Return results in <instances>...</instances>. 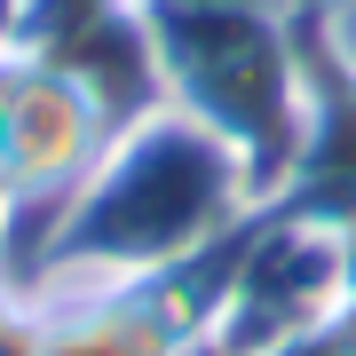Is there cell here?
Segmentation results:
<instances>
[{
  "mask_svg": "<svg viewBox=\"0 0 356 356\" xmlns=\"http://www.w3.org/2000/svg\"><path fill=\"white\" fill-rule=\"evenodd\" d=\"M254 214H269V198L254 191L238 151L214 143L198 119H182L175 103H159L127 119L111 151L95 159V175L79 182L24 317L48 301H79V293H127L206 269Z\"/></svg>",
  "mask_w": 356,
  "mask_h": 356,
  "instance_id": "cell-1",
  "label": "cell"
},
{
  "mask_svg": "<svg viewBox=\"0 0 356 356\" xmlns=\"http://www.w3.org/2000/svg\"><path fill=\"white\" fill-rule=\"evenodd\" d=\"M143 24L159 56V103L229 143L254 191L277 206L317 95L301 0H143Z\"/></svg>",
  "mask_w": 356,
  "mask_h": 356,
  "instance_id": "cell-2",
  "label": "cell"
},
{
  "mask_svg": "<svg viewBox=\"0 0 356 356\" xmlns=\"http://www.w3.org/2000/svg\"><path fill=\"white\" fill-rule=\"evenodd\" d=\"M301 40L317 72L356 88V0H301Z\"/></svg>",
  "mask_w": 356,
  "mask_h": 356,
  "instance_id": "cell-3",
  "label": "cell"
}]
</instances>
